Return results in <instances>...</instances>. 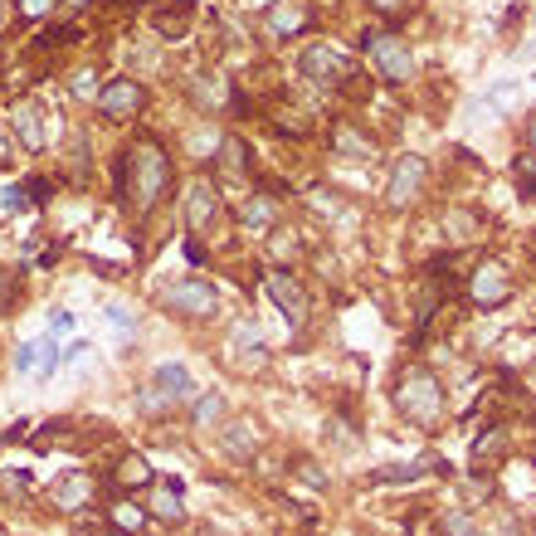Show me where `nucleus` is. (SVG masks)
<instances>
[{"mask_svg": "<svg viewBox=\"0 0 536 536\" xmlns=\"http://www.w3.org/2000/svg\"><path fill=\"white\" fill-rule=\"evenodd\" d=\"M49 10H54V0H20V15H25V20H44Z\"/></svg>", "mask_w": 536, "mask_h": 536, "instance_id": "nucleus-37", "label": "nucleus"}, {"mask_svg": "<svg viewBox=\"0 0 536 536\" xmlns=\"http://www.w3.org/2000/svg\"><path fill=\"white\" fill-rule=\"evenodd\" d=\"M152 517L161 527H181L186 522V498H181L176 483H156L152 488Z\"/></svg>", "mask_w": 536, "mask_h": 536, "instance_id": "nucleus-15", "label": "nucleus"}, {"mask_svg": "<svg viewBox=\"0 0 536 536\" xmlns=\"http://www.w3.org/2000/svg\"><path fill=\"white\" fill-rule=\"evenodd\" d=\"M371 10H381V15H390V20H400V15H410L420 0H366Z\"/></svg>", "mask_w": 536, "mask_h": 536, "instance_id": "nucleus-34", "label": "nucleus"}, {"mask_svg": "<svg viewBox=\"0 0 536 536\" xmlns=\"http://www.w3.org/2000/svg\"><path fill=\"white\" fill-rule=\"evenodd\" d=\"M171 191V156L156 137H137L117 161V200L132 220H147Z\"/></svg>", "mask_w": 536, "mask_h": 536, "instance_id": "nucleus-1", "label": "nucleus"}, {"mask_svg": "<svg viewBox=\"0 0 536 536\" xmlns=\"http://www.w3.org/2000/svg\"><path fill=\"white\" fill-rule=\"evenodd\" d=\"M113 527H127V532H147L152 522L142 517V507H137V502H117V507H113Z\"/></svg>", "mask_w": 536, "mask_h": 536, "instance_id": "nucleus-26", "label": "nucleus"}, {"mask_svg": "<svg viewBox=\"0 0 536 536\" xmlns=\"http://www.w3.org/2000/svg\"><path fill=\"white\" fill-rule=\"evenodd\" d=\"M366 54L376 59V69H381L385 83H410L415 78V54H410V44L405 39H395V35H381V30H366Z\"/></svg>", "mask_w": 536, "mask_h": 536, "instance_id": "nucleus-6", "label": "nucleus"}, {"mask_svg": "<svg viewBox=\"0 0 536 536\" xmlns=\"http://www.w3.org/2000/svg\"><path fill=\"white\" fill-rule=\"evenodd\" d=\"M98 113L108 117V122H137V117L147 113V88L137 78H108L98 88Z\"/></svg>", "mask_w": 536, "mask_h": 536, "instance_id": "nucleus-7", "label": "nucleus"}, {"mask_svg": "<svg viewBox=\"0 0 536 536\" xmlns=\"http://www.w3.org/2000/svg\"><path fill=\"white\" fill-rule=\"evenodd\" d=\"M449 234H473V220H468V215H454V220H449Z\"/></svg>", "mask_w": 536, "mask_h": 536, "instance_id": "nucleus-42", "label": "nucleus"}, {"mask_svg": "<svg viewBox=\"0 0 536 536\" xmlns=\"http://www.w3.org/2000/svg\"><path fill=\"white\" fill-rule=\"evenodd\" d=\"M15 293H20V288H15V273H5V268H0V307L15 303Z\"/></svg>", "mask_w": 536, "mask_h": 536, "instance_id": "nucleus-39", "label": "nucleus"}, {"mask_svg": "<svg viewBox=\"0 0 536 536\" xmlns=\"http://www.w3.org/2000/svg\"><path fill=\"white\" fill-rule=\"evenodd\" d=\"M152 390L156 395H166L171 405H181L195 385H191V376H186V366H176V361H171V366H161V371L152 376Z\"/></svg>", "mask_w": 536, "mask_h": 536, "instance_id": "nucleus-20", "label": "nucleus"}, {"mask_svg": "<svg viewBox=\"0 0 536 536\" xmlns=\"http://www.w3.org/2000/svg\"><path fill=\"white\" fill-rule=\"evenodd\" d=\"M15 161V147H10V132H5V122H0V166H10Z\"/></svg>", "mask_w": 536, "mask_h": 536, "instance_id": "nucleus-41", "label": "nucleus"}, {"mask_svg": "<svg viewBox=\"0 0 536 536\" xmlns=\"http://www.w3.org/2000/svg\"><path fill=\"white\" fill-rule=\"evenodd\" d=\"M113 483L122 493H142V488H152V463L142 459V454H122L113 468Z\"/></svg>", "mask_w": 536, "mask_h": 536, "instance_id": "nucleus-16", "label": "nucleus"}, {"mask_svg": "<svg viewBox=\"0 0 536 536\" xmlns=\"http://www.w3.org/2000/svg\"><path fill=\"white\" fill-rule=\"evenodd\" d=\"M307 25H312V5H303V0H273L264 10L268 39H298Z\"/></svg>", "mask_w": 536, "mask_h": 536, "instance_id": "nucleus-11", "label": "nucleus"}, {"mask_svg": "<svg viewBox=\"0 0 536 536\" xmlns=\"http://www.w3.org/2000/svg\"><path fill=\"white\" fill-rule=\"evenodd\" d=\"M517 98H522V88H517V83H507V78H502L498 88H493V98H488V103H493V108H498V113H512V103H517Z\"/></svg>", "mask_w": 536, "mask_h": 536, "instance_id": "nucleus-31", "label": "nucleus"}, {"mask_svg": "<svg viewBox=\"0 0 536 536\" xmlns=\"http://www.w3.org/2000/svg\"><path fill=\"white\" fill-rule=\"evenodd\" d=\"M69 332H74V312H69V307H54V312H49V337L64 342Z\"/></svg>", "mask_w": 536, "mask_h": 536, "instance_id": "nucleus-30", "label": "nucleus"}, {"mask_svg": "<svg viewBox=\"0 0 536 536\" xmlns=\"http://www.w3.org/2000/svg\"><path fill=\"white\" fill-rule=\"evenodd\" d=\"M25 195H30L25 186H10V191H0V215H20V210L30 205Z\"/></svg>", "mask_w": 536, "mask_h": 536, "instance_id": "nucleus-33", "label": "nucleus"}, {"mask_svg": "<svg viewBox=\"0 0 536 536\" xmlns=\"http://www.w3.org/2000/svg\"><path fill=\"white\" fill-rule=\"evenodd\" d=\"M25 493H30L25 468H5V473H0V498H25Z\"/></svg>", "mask_w": 536, "mask_h": 536, "instance_id": "nucleus-29", "label": "nucleus"}, {"mask_svg": "<svg viewBox=\"0 0 536 536\" xmlns=\"http://www.w3.org/2000/svg\"><path fill=\"white\" fill-rule=\"evenodd\" d=\"M332 147L342 156H356V161H376V156H381V147H376L366 132H356L351 122H337V127H332Z\"/></svg>", "mask_w": 536, "mask_h": 536, "instance_id": "nucleus-17", "label": "nucleus"}, {"mask_svg": "<svg viewBox=\"0 0 536 536\" xmlns=\"http://www.w3.org/2000/svg\"><path fill=\"white\" fill-rule=\"evenodd\" d=\"M83 356H88V342H74L69 351H64V356H59V361H64V366H78Z\"/></svg>", "mask_w": 536, "mask_h": 536, "instance_id": "nucleus-40", "label": "nucleus"}, {"mask_svg": "<svg viewBox=\"0 0 536 536\" xmlns=\"http://www.w3.org/2000/svg\"><path fill=\"white\" fill-rule=\"evenodd\" d=\"M298 69H303V78L322 83V88H342V83H356V78H361L356 59L342 54V49H332V44H307Z\"/></svg>", "mask_w": 536, "mask_h": 536, "instance_id": "nucleus-5", "label": "nucleus"}, {"mask_svg": "<svg viewBox=\"0 0 536 536\" xmlns=\"http://www.w3.org/2000/svg\"><path fill=\"white\" fill-rule=\"evenodd\" d=\"M220 171H225V176H249V142L225 137V142H220Z\"/></svg>", "mask_w": 536, "mask_h": 536, "instance_id": "nucleus-25", "label": "nucleus"}, {"mask_svg": "<svg viewBox=\"0 0 536 536\" xmlns=\"http://www.w3.org/2000/svg\"><path fill=\"white\" fill-rule=\"evenodd\" d=\"M220 410H225V400H220V395H205V400L195 405V420H215Z\"/></svg>", "mask_w": 536, "mask_h": 536, "instance_id": "nucleus-38", "label": "nucleus"}, {"mask_svg": "<svg viewBox=\"0 0 536 536\" xmlns=\"http://www.w3.org/2000/svg\"><path fill=\"white\" fill-rule=\"evenodd\" d=\"M512 454V434L507 429H488V434H478V444H473V468H493Z\"/></svg>", "mask_w": 536, "mask_h": 536, "instance_id": "nucleus-18", "label": "nucleus"}, {"mask_svg": "<svg viewBox=\"0 0 536 536\" xmlns=\"http://www.w3.org/2000/svg\"><path fill=\"white\" fill-rule=\"evenodd\" d=\"M10 127H15L25 152H44V108L39 103H30V98L10 103Z\"/></svg>", "mask_w": 536, "mask_h": 536, "instance_id": "nucleus-12", "label": "nucleus"}, {"mask_svg": "<svg viewBox=\"0 0 536 536\" xmlns=\"http://www.w3.org/2000/svg\"><path fill=\"white\" fill-rule=\"evenodd\" d=\"M395 410L420 429H434L444 420V381L429 371V366H405L400 381H395Z\"/></svg>", "mask_w": 536, "mask_h": 536, "instance_id": "nucleus-2", "label": "nucleus"}, {"mask_svg": "<svg viewBox=\"0 0 536 536\" xmlns=\"http://www.w3.org/2000/svg\"><path fill=\"white\" fill-rule=\"evenodd\" d=\"M0 439H5V434H0Z\"/></svg>", "mask_w": 536, "mask_h": 536, "instance_id": "nucleus-43", "label": "nucleus"}, {"mask_svg": "<svg viewBox=\"0 0 536 536\" xmlns=\"http://www.w3.org/2000/svg\"><path fill=\"white\" fill-rule=\"evenodd\" d=\"M517 181H522V200H536V156H532V147L517 156Z\"/></svg>", "mask_w": 536, "mask_h": 536, "instance_id": "nucleus-27", "label": "nucleus"}, {"mask_svg": "<svg viewBox=\"0 0 536 536\" xmlns=\"http://www.w3.org/2000/svg\"><path fill=\"white\" fill-rule=\"evenodd\" d=\"M239 225H278V195L273 191H254L244 205H239Z\"/></svg>", "mask_w": 536, "mask_h": 536, "instance_id": "nucleus-19", "label": "nucleus"}, {"mask_svg": "<svg viewBox=\"0 0 536 536\" xmlns=\"http://www.w3.org/2000/svg\"><path fill=\"white\" fill-rule=\"evenodd\" d=\"M264 288H268V298H273V307L288 317V327H293V332H303L312 303H307V288L293 278V268H273V273L264 278Z\"/></svg>", "mask_w": 536, "mask_h": 536, "instance_id": "nucleus-8", "label": "nucleus"}, {"mask_svg": "<svg viewBox=\"0 0 536 536\" xmlns=\"http://www.w3.org/2000/svg\"><path fill=\"white\" fill-rule=\"evenodd\" d=\"M225 449L239 454V459H254V454L264 449V424L254 420V415H234V420H225Z\"/></svg>", "mask_w": 536, "mask_h": 536, "instance_id": "nucleus-14", "label": "nucleus"}, {"mask_svg": "<svg viewBox=\"0 0 536 536\" xmlns=\"http://www.w3.org/2000/svg\"><path fill=\"white\" fill-rule=\"evenodd\" d=\"M156 303L166 312H176V317H186V322H205V317L220 312V293H215L210 278H176V283L156 288Z\"/></svg>", "mask_w": 536, "mask_h": 536, "instance_id": "nucleus-3", "label": "nucleus"}, {"mask_svg": "<svg viewBox=\"0 0 536 536\" xmlns=\"http://www.w3.org/2000/svg\"><path fill=\"white\" fill-rule=\"evenodd\" d=\"M191 98L200 103V108H225V103H230V88H225L215 74H195L191 78Z\"/></svg>", "mask_w": 536, "mask_h": 536, "instance_id": "nucleus-23", "label": "nucleus"}, {"mask_svg": "<svg viewBox=\"0 0 536 536\" xmlns=\"http://www.w3.org/2000/svg\"><path fill=\"white\" fill-rule=\"evenodd\" d=\"M15 371H20V376H35L39 371V342H25L20 351H15Z\"/></svg>", "mask_w": 536, "mask_h": 536, "instance_id": "nucleus-32", "label": "nucleus"}, {"mask_svg": "<svg viewBox=\"0 0 536 536\" xmlns=\"http://www.w3.org/2000/svg\"><path fill=\"white\" fill-rule=\"evenodd\" d=\"M424 181H429L424 156H400V161H395V171H390V181H385V205H395V210L415 205L420 191H424Z\"/></svg>", "mask_w": 536, "mask_h": 536, "instance_id": "nucleus-9", "label": "nucleus"}, {"mask_svg": "<svg viewBox=\"0 0 536 536\" xmlns=\"http://www.w3.org/2000/svg\"><path fill=\"white\" fill-rule=\"evenodd\" d=\"M103 312H108V322H113L117 332H132V312H127V307H122V303H108V307H103Z\"/></svg>", "mask_w": 536, "mask_h": 536, "instance_id": "nucleus-36", "label": "nucleus"}, {"mask_svg": "<svg viewBox=\"0 0 536 536\" xmlns=\"http://www.w3.org/2000/svg\"><path fill=\"white\" fill-rule=\"evenodd\" d=\"M93 493H98V488H93V478L74 468V473H64V478H59V483H54V488H49L44 498L54 502L59 512H83V507L93 502Z\"/></svg>", "mask_w": 536, "mask_h": 536, "instance_id": "nucleus-13", "label": "nucleus"}, {"mask_svg": "<svg viewBox=\"0 0 536 536\" xmlns=\"http://www.w3.org/2000/svg\"><path fill=\"white\" fill-rule=\"evenodd\" d=\"M434 532H444V536H468V532H478V522H473L468 512H449V517H439V522H434Z\"/></svg>", "mask_w": 536, "mask_h": 536, "instance_id": "nucleus-28", "label": "nucleus"}, {"mask_svg": "<svg viewBox=\"0 0 536 536\" xmlns=\"http://www.w3.org/2000/svg\"><path fill=\"white\" fill-rule=\"evenodd\" d=\"M512 293H517V278H512V268L502 264V259H483V264H473L468 283H463V298L478 307V312H493V307L512 303Z\"/></svg>", "mask_w": 536, "mask_h": 536, "instance_id": "nucleus-4", "label": "nucleus"}, {"mask_svg": "<svg viewBox=\"0 0 536 536\" xmlns=\"http://www.w3.org/2000/svg\"><path fill=\"white\" fill-rule=\"evenodd\" d=\"M186 230L191 234H210L215 230V220H220V186L210 181V176H200L186 186Z\"/></svg>", "mask_w": 536, "mask_h": 536, "instance_id": "nucleus-10", "label": "nucleus"}, {"mask_svg": "<svg viewBox=\"0 0 536 536\" xmlns=\"http://www.w3.org/2000/svg\"><path fill=\"white\" fill-rule=\"evenodd\" d=\"M234 371L244 366L249 376H259L264 371V346H259V337H254V327H239V337H234Z\"/></svg>", "mask_w": 536, "mask_h": 536, "instance_id": "nucleus-21", "label": "nucleus"}, {"mask_svg": "<svg viewBox=\"0 0 536 536\" xmlns=\"http://www.w3.org/2000/svg\"><path fill=\"white\" fill-rule=\"evenodd\" d=\"M69 88H74V98H98V74H93V69H78Z\"/></svg>", "mask_w": 536, "mask_h": 536, "instance_id": "nucleus-35", "label": "nucleus"}, {"mask_svg": "<svg viewBox=\"0 0 536 536\" xmlns=\"http://www.w3.org/2000/svg\"><path fill=\"white\" fill-rule=\"evenodd\" d=\"M268 254L278 259V268H288L293 259H298V254H303V244H298V230H288V225L278 230V225H273V230H268Z\"/></svg>", "mask_w": 536, "mask_h": 536, "instance_id": "nucleus-24", "label": "nucleus"}, {"mask_svg": "<svg viewBox=\"0 0 536 536\" xmlns=\"http://www.w3.org/2000/svg\"><path fill=\"white\" fill-rule=\"evenodd\" d=\"M191 30V0H171L166 10H156V35L161 39H181Z\"/></svg>", "mask_w": 536, "mask_h": 536, "instance_id": "nucleus-22", "label": "nucleus"}]
</instances>
